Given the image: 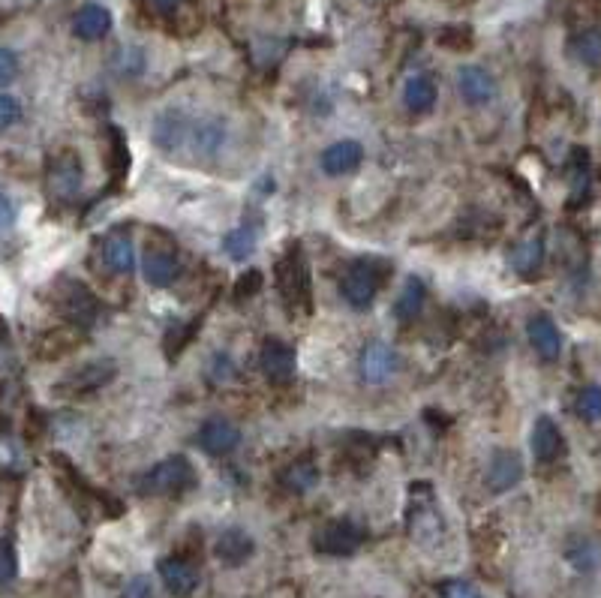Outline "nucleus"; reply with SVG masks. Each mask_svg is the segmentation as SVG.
I'll return each mask as SVG.
<instances>
[{
	"mask_svg": "<svg viewBox=\"0 0 601 598\" xmlns=\"http://www.w3.org/2000/svg\"><path fill=\"white\" fill-rule=\"evenodd\" d=\"M277 277V289L283 295V301L292 310L310 313L313 310V283H310V265L301 253V247H289L274 268Z\"/></svg>",
	"mask_w": 601,
	"mask_h": 598,
	"instance_id": "f257e3e1",
	"label": "nucleus"
},
{
	"mask_svg": "<svg viewBox=\"0 0 601 598\" xmlns=\"http://www.w3.org/2000/svg\"><path fill=\"white\" fill-rule=\"evenodd\" d=\"M193 484H196L193 463L184 454H175V457L154 463L148 472H142V478L136 481V490L142 496H181Z\"/></svg>",
	"mask_w": 601,
	"mask_h": 598,
	"instance_id": "f03ea898",
	"label": "nucleus"
},
{
	"mask_svg": "<svg viewBox=\"0 0 601 598\" xmlns=\"http://www.w3.org/2000/svg\"><path fill=\"white\" fill-rule=\"evenodd\" d=\"M382 274H385V268L376 259H355V262H349L346 271H343V280H340L343 298L355 310H367L373 304L379 286H382Z\"/></svg>",
	"mask_w": 601,
	"mask_h": 598,
	"instance_id": "7ed1b4c3",
	"label": "nucleus"
},
{
	"mask_svg": "<svg viewBox=\"0 0 601 598\" xmlns=\"http://www.w3.org/2000/svg\"><path fill=\"white\" fill-rule=\"evenodd\" d=\"M85 169L76 151H61L46 166V190L52 202H73L82 193Z\"/></svg>",
	"mask_w": 601,
	"mask_h": 598,
	"instance_id": "20e7f679",
	"label": "nucleus"
},
{
	"mask_svg": "<svg viewBox=\"0 0 601 598\" xmlns=\"http://www.w3.org/2000/svg\"><path fill=\"white\" fill-rule=\"evenodd\" d=\"M364 544V529L349 517L325 520L313 532V547L325 556H352Z\"/></svg>",
	"mask_w": 601,
	"mask_h": 598,
	"instance_id": "39448f33",
	"label": "nucleus"
},
{
	"mask_svg": "<svg viewBox=\"0 0 601 598\" xmlns=\"http://www.w3.org/2000/svg\"><path fill=\"white\" fill-rule=\"evenodd\" d=\"M55 301H58V310L76 328H91L100 319V301L91 295L88 286H82L76 280H61L55 289Z\"/></svg>",
	"mask_w": 601,
	"mask_h": 598,
	"instance_id": "423d86ee",
	"label": "nucleus"
},
{
	"mask_svg": "<svg viewBox=\"0 0 601 598\" xmlns=\"http://www.w3.org/2000/svg\"><path fill=\"white\" fill-rule=\"evenodd\" d=\"M115 373H118V364L112 361V358H100V361H88L85 367H79V370H73L55 391L61 394V397H70V400H76V397H88V394H94V391H100L103 385H109L112 379H115Z\"/></svg>",
	"mask_w": 601,
	"mask_h": 598,
	"instance_id": "0eeeda50",
	"label": "nucleus"
},
{
	"mask_svg": "<svg viewBox=\"0 0 601 598\" xmlns=\"http://www.w3.org/2000/svg\"><path fill=\"white\" fill-rule=\"evenodd\" d=\"M358 370H361L364 382L382 385V382H388V379L400 370V355H397L388 343L373 340V343H367V346L361 349Z\"/></svg>",
	"mask_w": 601,
	"mask_h": 598,
	"instance_id": "6e6552de",
	"label": "nucleus"
},
{
	"mask_svg": "<svg viewBox=\"0 0 601 598\" xmlns=\"http://www.w3.org/2000/svg\"><path fill=\"white\" fill-rule=\"evenodd\" d=\"M193 124L184 112L178 109H166L163 115H157L154 121V142L163 148V151H181L184 145H190L193 139Z\"/></svg>",
	"mask_w": 601,
	"mask_h": 598,
	"instance_id": "1a4fd4ad",
	"label": "nucleus"
},
{
	"mask_svg": "<svg viewBox=\"0 0 601 598\" xmlns=\"http://www.w3.org/2000/svg\"><path fill=\"white\" fill-rule=\"evenodd\" d=\"M259 364H262V373H265L271 382L283 385V382H289V379L295 376V349H292L289 343L271 337V340L262 343Z\"/></svg>",
	"mask_w": 601,
	"mask_h": 598,
	"instance_id": "9d476101",
	"label": "nucleus"
},
{
	"mask_svg": "<svg viewBox=\"0 0 601 598\" xmlns=\"http://www.w3.org/2000/svg\"><path fill=\"white\" fill-rule=\"evenodd\" d=\"M103 262L112 274L130 277L136 271V247H133V235L124 229H115L103 238Z\"/></svg>",
	"mask_w": 601,
	"mask_h": 598,
	"instance_id": "9b49d317",
	"label": "nucleus"
},
{
	"mask_svg": "<svg viewBox=\"0 0 601 598\" xmlns=\"http://www.w3.org/2000/svg\"><path fill=\"white\" fill-rule=\"evenodd\" d=\"M160 577H163V586L175 595V598H187L196 592L199 586V571L193 568V562L181 559V556H166L160 559L157 565Z\"/></svg>",
	"mask_w": 601,
	"mask_h": 598,
	"instance_id": "f8f14e48",
	"label": "nucleus"
},
{
	"mask_svg": "<svg viewBox=\"0 0 601 598\" xmlns=\"http://www.w3.org/2000/svg\"><path fill=\"white\" fill-rule=\"evenodd\" d=\"M520 478H523V463H520V457H517L514 451H508V448L493 451V457H490V463H487V487H490L493 493H505V490H511V487H517Z\"/></svg>",
	"mask_w": 601,
	"mask_h": 598,
	"instance_id": "ddd939ff",
	"label": "nucleus"
},
{
	"mask_svg": "<svg viewBox=\"0 0 601 598\" xmlns=\"http://www.w3.org/2000/svg\"><path fill=\"white\" fill-rule=\"evenodd\" d=\"M457 91L472 106H487L496 97V79L484 67H460L457 73Z\"/></svg>",
	"mask_w": 601,
	"mask_h": 598,
	"instance_id": "4468645a",
	"label": "nucleus"
},
{
	"mask_svg": "<svg viewBox=\"0 0 601 598\" xmlns=\"http://www.w3.org/2000/svg\"><path fill=\"white\" fill-rule=\"evenodd\" d=\"M238 442H241V433H238V427H235L232 421H226V418H208V421L202 424V430H199V445H202V451H208V454H214V457L232 454V451L238 448Z\"/></svg>",
	"mask_w": 601,
	"mask_h": 598,
	"instance_id": "2eb2a0df",
	"label": "nucleus"
},
{
	"mask_svg": "<svg viewBox=\"0 0 601 598\" xmlns=\"http://www.w3.org/2000/svg\"><path fill=\"white\" fill-rule=\"evenodd\" d=\"M181 274V262L175 256L172 247H151L148 244V253H145V277L151 286L157 289H166L178 280Z\"/></svg>",
	"mask_w": 601,
	"mask_h": 598,
	"instance_id": "dca6fc26",
	"label": "nucleus"
},
{
	"mask_svg": "<svg viewBox=\"0 0 601 598\" xmlns=\"http://www.w3.org/2000/svg\"><path fill=\"white\" fill-rule=\"evenodd\" d=\"M364 160V148L352 139H343V142H334L331 148H325L322 154V172L331 175V178H343V175H352Z\"/></svg>",
	"mask_w": 601,
	"mask_h": 598,
	"instance_id": "f3484780",
	"label": "nucleus"
},
{
	"mask_svg": "<svg viewBox=\"0 0 601 598\" xmlns=\"http://www.w3.org/2000/svg\"><path fill=\"white\" fill-rule=\"evenodd\" d=\"M526 334H529L532 349H535L544 361L559 358V352H562V337H559V331H556V325H553V319H550L547 313L532 316V319L526 322Z\"/></svg>",
	"mask_w": 601,
	"mask_h": 598,
	"instance_id": "a211bd4d",
	"label": "nucleus"
},
{
	"mask_svg": "<svg viewBox=\"0 0 601 598\" xmlns=\"http://www.w3.org/2000/svg\"><path fill=\"white\" fill-rule=\"evenodd\" d=\"M112 31V13L100 4H85L73 19V34L85 43L103 40Z\"/></svg>",
	"mask_w": 601,
	"mask_h": 598,
	"instance_id": "6ab92c4d",
	"label": "nucleus"
},
{
	"mask_svg": "<svg viewBox=\"0 0 601 598\" xmlns=\"http://www.w3.org/2000/svg\"><path fill=\"white\" fill-rule=\"evenodd\" d=\"M253 550H256V544H253V538H250L244 529H226V532L217 538V544H214L217 559H220L223 565H229V568L244 565V562L253 556Z\"/></svg>",
	"mask_w": 601,
	"mask_h": 598,
	"instance_id": "aec40b11",
	"label": "nucleus"
},
{
	"mask_svg": "<svg viewBox=\"0 0 601 598\" xmlns=\"http://www.w3.org/2000/svg\"><path fill=\"white\" fill-rule=\"evenodd\" d=\"M532 451H535V460L541 463H553L562 451H565V439L559 433V427L553 424V418L541 415L532 427Z\"/></svg>",
	"mask_w": 601,
	"mask_h": 598,
	"instance_id": "412c9836",
	"label": "nucleus"
},
{
	"mask_svg": "<svg viewBox=\"0 0 601 598\" xmlns=\"http://www.w3.org/2000/svg\"><path fill=\"white\" fill-rule=\"evenodd\" d=\"M82 328H55V331H46L43 337H40V343H37V352H40V358H61V355H67V352H73L76 346H82V334H79Z\"/></svg>",
	"mask_w": 601,
	"mask_h": 598,
	"instance_id": "4be33fe9",
	"label": "nucleus"
},
{
	"mask_svg": "<svg viewBox=\"0 0 601 598\" xmlns=\"http://www.w3.org/2000/svg\"><path fill=\"white\" fill-rule=\"evenodd\" d=\"M541 265H544V241L541 238H529L511 250V268L520 277H535L541 271Z\"/></svg>",
	"mask_w": 601,
	"mask_h": 598,
	"instance_id": "5701e85b",
	"label": "nucleus"
},
{
	"mask_svg": "<svg viewBox=\"0 0 601 598\" xmlns=\"http://www.w3.org/2000/svg\"><path fill=\"white\" fill-rule=\"evenodd\" d=\"M280 481L289 493H304L310 490L316 481H319V466L310 460V457H301L295 463H289L283 472H280Z\"/></svg>",
	"mask_w": 601,
	"mask_h": 598,
	"instance_id": "b1692460",
	"label": "nucleus"
},
{
	"mask_svg": "<svg viewBox=\"0 0 601 598\" xmlns=\"http://www.w3.org/2000/svg\"><path fill=\"white\" fill-rule=\"evenodd\" d=\"M424 298H427V289H424V283H421L418 277H409V280H406V286H403V292L397 295L394 316H397L400 322H412V319L421 313V307H424Z\"/></svg>",
	"mask_w": 601,
	"mask_h": 598,
	"instance_id": "393cba45",
	"label": "nucleus"
},
{
	"mask_svg": "<svg viewBox=\"0 0 601 598\" xmlns=\"http://www.w3.org/2000/svg\"><path fill=\"white\" fill-rule=\"evenodd\" d=\"M403 103L409 112H430L436 103V85L427 76H412L403 88Z\"/></svg>",
	"mask_w": 601,
	"mask_h": 598,
	"instance_id": "a878e982",
	"label": "nucleus"
},
{
	"mask_svg": "<svg viewBox=\"0 0 601 598\" xmlns=\"http://www.w3.org/2000/svg\"><path fill=\"white\" fill-rule=\"evenodd\" d=\"M130 172V148L118 127H109V175L112 184H121Z\"/></svg>",
	"mask_w": 601,
	"mask_h": 598,
	"instance_id": "bb28decb",
	"label": "nucleus"
},
{
	"mask_svg": "<svg viewBox=\"0 0 601 598\" xmlns=\"http://www.w3.org/2000/svg\"><path fill=\"white\" fill-rule=\"evenodd\" d=\"M412 535L421 544H433L442 535V517H439V511L433 505L415 508V514H412Z\"/></svg>",
	"mask_w": 601,
	"mask_h": 598,
	"instance_id": "cd10ccee",
	"label": "nucleus"
},
{
	"mask_svg": "<svg viewBox=\"0 0 601 598\" xmlns=\"http://www.w3.org/2000/svg\"><path fill=\"white\" fill-rule=\"evenodd\" d=\"M568 52H571L574 61L586 64V67L601 64V31H583V34H577L571 40Z\"/></svg>",
	"mask_w": 601,
	"mask_h": 598,
	"instance_id": "c85d7f7f",
	"label": "nucleus"
},
{
	"mask_svg": "<svg viewBox=\"0 0 601 598\" xmlns=\"http://www.w3.org/2000/svg\"><path fill=\"white\" fill-rule=\"evenodd\" d=\"M256 244H259V232L253 226H241V229H235L223 238V250L232 259H247L256 250Z\"/></svg>",
	"mask_w": 601,
	"mask_h": 598,
	"instance_id": "c756f323",
	"label": "nucleus"
},
{
	"mask_svg": "<svg viewBox=\"0 0 601 598\" xmlns=\"http://www.w3.org/2000/svg\"><path fill=\"white\" fill-rule=\"evenodd\" d=\"M439 46L451 49V52H463V49H472V28L466 25H448L439 31Z\"/></svg>",
	"mask_w": 601,
	"mask_h": 598,
	"instance_id": "7c9ffc66",
	"label": "nucleus"
},
{
	"mask_svg": "<svg viewBox=\"0 0 601 598\" xmlns=\"http://www.w3.org/2000/svg\"><path fill=\"white\" fill-rule=\"evenodd\" d=\"M193 334H196V322H187V325H172V328H169V334H166V340H163V346H166V355H169V358H178V355L184 352V346L193 340Z\"/></svg>",
	"mask_w": 601,
	"mask_h": 598,
	"instance_id": "2f4dec72",
	"label": "nucleus"
},
{
	"mask_svg": "<svg viewBox=\"0 0 601 598\" xmlns=\"http://www.w3.org/2000/svg\"><path fill=\"white\" fill-rule=\"evenodd\" d=\"M577 415L586 421H598L601 418V388L598 385H586L577 394Z\"/></svg>",
	"mask_w": 601,
	"mask_h": 598,
	"instance_id": "473e14b6",
	"label": "nucleus"
},
{
	"mask_svg": "<svg viewBox=\"0 0 601 598\" xmlns=\"http://www.w3.org/2000/svg\"><path fill=\"white\" fill-rule=\"evenodd\" d=\"M19 574V556H16V547L10 538H0V586L4 583H13Z\"/></svg>",
	"mask_w": 601,
	"mask_h": 598,
	"instance_id": "72a5a7b5",
	"label": "nucleus"
},
{
	"mask_svg": "<svg viewBox=\"0 0 601 598\" xmlns=\"http://www.w3.org/2000/svg\"><path fill=\"white\" fill-rule=\"evenodd\" d=\"M115 70H118L121 76H139V73L145 70V55H142V49H136V46L121 49L118 58H115Z\"/></svg>",
	"mask_w": 601,
	"mask_h": 598,
	"instance_id": "f704fd0d",
	"label": "nucleus"
},
{
	"mask_svg": "<svg viewBox=\"0 0 601 598\" xmlns=\"http://www.w3.org/2000/svg\"><path fill=\"white\" fill-rule=\"evenodd\" d=\"M565 556L571 559V565H574L577 571H589V568H595V562H598V550H595L592 541H580L577 547H568Z\"/></svg>",
	"mask_w": 601,
	"mask_h": 598,
	"instance_id": "c9c22d12",
	"label": "nucleus"
},
{
	"mask_svg": "<svg viewBox=\"0 0 601 598\" xmlns=\"http://www.w3.org/2000/svg\"><path fill=\"white\" fill-rule=\"evenodd\" d=\"M22 121V103L10 94H0V133H7Z\"/></svg>",
	"mask_w": 601,
	"mask_h": 598,
	"instance_id": "e433bc0d",
	"label": "nucleus"
},
{
	"mask_svg": "<svg viewBox=\"0 0 601 598\" xmlns=\"http://www.w3.org/2000/svg\"><path fill=\"white\" fill-rule=\"evenodd\" d=\"M262 271H256V268H250L247 274H241L238 280H235V292H232V298L235 301H244V298H253L259 289H262Z\"/></svg>",
	"mask_w": 601,
	"mask_h": 598,
	"instance_id": "4c0bfd02",
	"label": "nucleus"
},
{
	"mask_svg": "<svg viewBox=\"0 0 601 598\" xmlns=\"http://www.w3.org/2000/svg\"><path fill=\"white\" fill-rule=\"evenodd\" d=\"M439 598H481V592L469 580H445L439 583Z\"/></svg>",
	"mask_w": 601,
	"mask_h": 598,
	"instance_id": "58836bf2",
	"label": "nucleus"
},
{
	"mask_svg": "<svg viewBox=\"0 0 601 598\" xmlns=\"http://www.w3.org/2000/svg\"><path fill=\"white\" fill-rule=\"evenodd\" d=\"M19 76V58L10 49H0V88H7Z\"/></svg>",
	"mask_w": 601,
	"mask_h": 598,
	"instance_id": "ea45409f",
	"label": "nucleus"
},
{
	"mask_svg": "<svg viewBox=\"0 0 601 598\" xmlns=\"http://www.w3.org/2000/svg\"><path fill=\"white\" fill-rule=\"evenodd\" d=\"M121 598H154V586H151V580L148 577H133L127 586H124V595Z\"/></svg>",
	"mask_w": 601,
	"mask_h": 598,
	"instance_id": "a19ab883",
	"label": "nucleus"
},
{
	"mask_svg": "<svg viewBox=\"0 0 601 598\" xmlns=\"http://www.w3.org/2000/svg\"><path fill=\"white\" fill-rule=\"evenodd\" d=\"M13 220H16V211H13V202L0 193V232H7L10 226H13Z\"/></svg>",
	"mask_w": 601,
	"mask_h": 598,
	"instance_id": "79ce46f5",
	"label": "nucleus"
},
{
	"mask_svg": "<svg viewBox=\"0 0 601 598\" xmlns=\"http://www.w3.org/2000/svg\"><path fill=\"white\" fill-rule=\"evenodd\" d=\"M181 4H184V0H151V7H154L157 13H175Z\"/></svg>",
	"mask_w": 601,
	"mask_h": 598,
	"instance_id": "37998d69",
	"label": "nucleus"
}]
</instances>
